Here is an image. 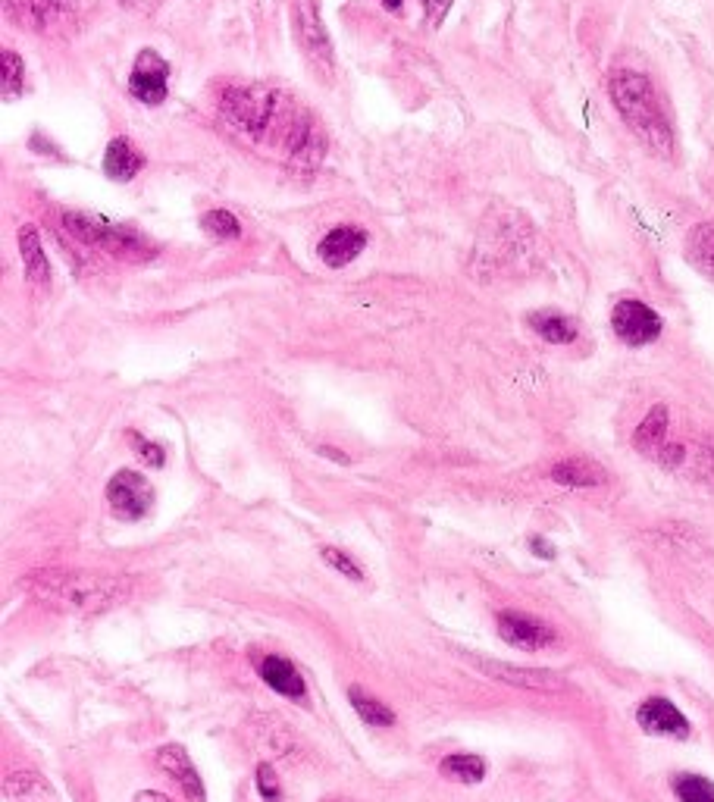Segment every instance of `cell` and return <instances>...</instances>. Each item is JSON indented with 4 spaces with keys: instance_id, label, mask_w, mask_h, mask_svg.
<instances>
[{
    "instance_id": "6da1fadb",
    "label": "cell",
    "mask_w": 714,
    "mask_h": 802,
    "mask_svg": "<svg viewBox=\"0 0 714 802\" xmlns=\"http://www.w3.org/2000/svg\"><path fill=\"white\" fill-rule=\"evenodd\" d=\"M26 589L44 608L88 618L123 602L129 596V580L94 571H38L29 574Z\"/></svg>"
},
{
    "instance_id": "7a4b0ae2",
    "label": "cell",
    "mask_w": 714,
    "mask_h": 802,
    "mask_svg": "<svg viewBox=\"0 0 714 802\" xmlns=\"http://www.w3.org/2000/svg\"><path fill=\"white\" fill-rule=\"evenodd\" d=\"M608 94L617 107V113L624 116V123L639 135V141L649 151H655L658 157H671L674 151V132L668 116H664L658 94L652 88V82L633 73V69H614L608 79Z\"/></svg>"
},
{
    "instance_id": "3957f363",
    "label": "cell",
    "mask_w": 714,
    "mask_h": 802,
    "mask_svg": "<svg viewBox=\"0 0 714 802\" xmlns=\"http://www.w3.org/2000/svg\"><path fill=\"white\" fill-rule=\"evenodd\" d=\"M60 223H63L66 232H73L79 242L104 248L113 257H123V261H148V257L157 254V248L141 232H135L129 226H119V223H110L104 217L82 214V210H66V214L60 217Z\"/></svg>"
},
{
    "instance_id": "277c9868",
    "label": "cell",
    "mask_w": 714,
    "mask_h": 802,
    "mask_svg": "<svg viewBox=\"0 0 714 802\" xmlns=\"http://www.w3.org/2000/svg\"><path fill=\"white\" fill-rule=\"evenodd\" d=\"M282 104V94L267 88V85H235V88H226L223 91V116L229 123H235L242 132H248L251 138H264L276 116L282 113L279 110Z\"/></svg>"
},
{
    "instance_id": "5b68a950",
    "label": "cell",
    "mask_w": 714,
    "mask_h": 802,
    "mask_svg": "<svg viewBox=\"0 0 714 802\" xmlns=\"http://www.w3.org/2000/svg\"><path fill=\"white\" fill-rule=\"evenodd\" d=\"M295 32H298V44L307 54V60H311L323 76H332L336 57H332V41H329V32L323 26L314 0H295Z\"/></svg>"
},
{
    "instance_id": "8992f818",
    "label": "cell",
    "mask_w": 714,
    "mask_h": 802,
    "mask_svg": "<svg viewBox=\"0 0 714 802\" xmlns=\"http://www.w3.org/2000/svg\"><path fill=\"white\" fill-rule=\"evenodd\" d=\"M611 326H614V336L630 348L649 345L661 336V317L649 308V304L633 301V298H624V301L614 304Z\"/></svg>"
},
{
    "instance_id": "52a82bcc",
    "label": "cell",
    "mask_w": 714,
    "mask_h": 802,
    "mask_svg": "<svg viewBox=\"0 0 714 802\" xmlns=\"http://www.w3.org/2000/svg\"><path fill=\"white\" fill-rule=\"evenodd\" d=\"M107 502L119 521H141V517L151 511L154 489L145 477L135 474V470H119L107 483Z\"/></svg>"
},
{
    "instance_id": "ba28073f",
    "label": "cell",
    "mask_w": 714,
    "mask_h": 802,
    "mask_svg": "<svg viewBox=\"0 0 714 802\" xmlns=\"http://www.w3.org/2000/svg\"><path fill=\"white\" fill-rule=\"evenodd\" d=\"M498 636L514 646V649H523V652H539V649H549V646H558V633L552 624H545L533 615H523V611H498Z\"/></svg>"
},
{
    "instance_id": "9c48e42d",
    "label": "cell",
    "mask_w": 714,
    "mask_h": 802,
    "mask_svg": "<svg viewBox=\"0 0 714 802\" xmlns=\"http://www.w3.org/2000/svg\"><path fill=\"white\" fill-rule=\"evenodd\" d=\"M470 662H473V668H480L486 677L511 683V687H520V690H539V693L567 690V680L561 674H555V671H545V668H517V665H508V662H495V658H470Z\"/></svg>"
},
{
    "instance_id": "30bf717a",
    "label": "cell",
    "mask_w": 714,
    "mask_h": 802,
    "mask_svg": "<svg viewBox=\"0 0 714 802\" xmlns=\"http://www.w3.org/2000/svg\"><path fill=\"white\" fill-rule=\"evenodd\" d=\"M132 94L148 107H157L166 101V91H170V63H166L157 51H141L132 76H129Z\"/></svg>"
},
{
    "instance_id": "8fae6325",
    "label": "cell",
    "mask_w": 714,
    "mask_h": 802,
    "mask_svg": "<svg viewBox=\"0 0 714 802\" xmlns=\"http://www.w3.org/2000/svg\"><path fill=\"white\" fill-rule=\"evenodd\" d=\"M285 145H289V157L295 163H304V167H311V163H317L326 154V135L317 126L314 116L307 113V110H301V113L292 116V126H289V138H285Z\"/></svg>"
},
{
    "instance_id": "7c38bea8",
    "label": "cell",
    "mask_w": 714,
    "mask_h": 802,
    "mask_svg": "<svg viewBox=\"0 0 714 802\" xmlns=\"http://www.w3.org/2000/svg\"><path fill=\"white\" fill-rule=\"evenodd\" d=\"M636 721L639 727L652 737H686L689 734V721L680 715V709L674 702L652 696L636 709Z\"/></svg>"
},
{
    "instance_id": "4fadbf2b",
    "label": "cell",
    "mask_w": 714,
    "mask_h": 802,
    "mask_svg": "<svg viewBox=\"0 0 714 802\" xmlns=\"http://www.w3.org/2000/svg\"><path fill=\"white\" fill-rule=\"evenodd\" d=\"M367 248V232L357 226H336L326 232V239L320 242V261L332 270L348 267L357 254Z\"/></svg>"
},
{
    "instance_id": "5bb4252c",
    "label": "cell",
    "mask_w": 714,
    "mask_h": 802,
    "mask_svg": "<svg viewBox=\"0 0 714 802\" xmlns=\"http://www.w3.org/2000/svg\"><path fill=\"white\" fill-rule=\"evenodd\" d=\"M157 765L173 777V781L182 787V793L192 799V802H204L207 799L201 777H198L192 759H188V752L182 746H163V749H157Z\"/></svg>"
},
{
    "instance_id": "9a60e30c",
    "label": "cell",
    "mask_w": 714,
    "mask_h": 802,
    "mask_svg": "<svg viewBox=\"0 0 714 802\" xmlns=\"http://www.w3.org/2000/svg\"><path fill=\"white\" fill-rule=\"evenodd\" d=\"M257 671L264 677V683L270 690H276L279 696L289 699H304V677L298 674V668L292 662H285L279 655H264L257 662Z\"/></svg>"
},
{
    "instance_id": "2e32d148",
    "label": "cell",
    "mask_w": 714,
    "mask_h": 802,
    "mask_svg": "<svg viewBox=\"0 0 714 802\" xmlns=\"http://www.w3.org/2000/svg\"><path fill=\"white\" fill-rule=\"evenodd\" d=\"M141 167H145V157H141L135 148H132V141L129 138H113L110 145H107V154H104V173L113 179V182H129L141 173Z\"/></svg>"
},
{
    "instance_id": "e0dca14e",
    "label": "cell",
    "mask_w": 714,
    "mask_h": 802,
    "mask_svg": "<svg viewBox=\"0 0 714 802\" xmlns=\"http://www.w3.org/2000/svg\"><path fill=\"white\" fill-rule=\"evenodd\" d=\"M4 7L13 22L29 29H47L63 13L60 0H4Z\"/></svg>"
},
{
    "instance_id": "ac0fdd59",
    "label": "cell",
    "mask_w": 714,
    "mask_h": 802,
    "mask_svg": "<svg viewBox=\"0 0 714 802\" xmlns=\"http://www.w3.org/2000/svg\"><path fill=\"white\" fill-rule=\"evenodd\" d=\"M552 480L570 489H586V486H602L608 474L602 470V464H595L589 458H567L552 467Z\"/></svg>"
},
{
    "instance_id": "d6986e66",
    "label": "cell",
    "mask_w": 714,
    "mask_h": 802,
    "mask_svg": "<svg viewBox=\"0 0 714 802\" xmlns=\"http://www.w3.org/2000/svg\"><path fill=\"white\" fill-rule=\"evenodd\" d=\"M19 254H22V264H26V276L38 282V286H47V282H51V267H47V257H44L35 226L19 229Z\"/></svg>"
},
{
    "instance_id": "ffe728a7",
    "label": "cell",
    "mask_w": 714,
    "mask_h": 802,
    "mask_svg": "<svg viewBox=\"0 0 714 802\" xmlns=\"http://www.w3.org/2000/svg\"><path fill=\"white\" fill-rule=\"evenodd\" d=\"M686 257L699 273H705L714 282V226L699 223L686 235Z\"/></svg>"
},
{
    "instance_id": "44dd1931",
    "label": "cell",
    "mask_w": 714,
    "mask_h": 802,
    "mask_svg": "<svg viewBox=\"0 0 714 802\" xmlns=\"http://www.w3.org/2000/svg\"><path fill=\"white\" fill-rule=\"evenodd\" d=\"M664 439H668V408L655 405L646 414V420H642L639 427H636L633 445L639 448V452H646V455H658L661 448H664Z\"/></svg>"
},
{
    "instance_id": "7402d4cb",
    "label": "cell",
    "mask_w": 714,
    "mask_h": 802,
    "mask_svg": "<svg viewBox=\"0 0 714 802\" xmlns=\"http://www.w3.org/2000/svg\"><path fill=\"white\" fill-rule=\"evenodd\" d=\"M530 326L536 329V333L545 342H552V345H567V342L577 339V323L570 320V317H564V314H555V311H536V314H530Z\"/></svg>"
},
{
    "instance_id": "603a6c76",
    "label": "cell",
    "mask_w": 714,
    "mask_h": 802,
    "mask_svg": "<svg viewBox=\"0 0 714 802\" xmlns=\"http://www.w3.org/2000/svg\"><path fill=\"white\" fill-rule=\"evenodd\" d=\"M442 777L448 781H458V784H480L486 777V762L480 756H470V752H458V756H448L442 765H439Z\"/></svg>"
},
{
    "instance_id": "cb8c5ba5",
    "label": "cell",
    "mask_w": 714,
    "mask_h": 802,
    "mask_svg": "<svg viewBox=\"0 0 714 802\" xmlns=\"http://www.w3.org/2000/svg\"><path fill=\"white\" fill-rule=\"evenodd\" d=\"M348 699L354 705L357 718H361L364 724H370V727H392L395 724V712L386 709V705L379 702L376 696H367L361 687H351L348 690Z\"/></svg>"
},
{
    "instance_id": "d4e9b609",
    "label": "cell",
    "mask_w": 714,
    "mask_h": 802,
    "mask_svg": "<svg viewBox=\"0 0 714 802\" xmlns=\"http://www.w3.org/2000/svg\"><path fill=\"white\" fill-rule=\"evenodd\" d=\"M674 793L680 802H714V784L699 774H677Z\"/></svg>"
},
{
    "instance_id": "484cf974",
    "label": "cell",
    "mask_w": 714,
    "mask_h": 802,
    "mask_svg": "<svg viewBox=\"0 0 714 802\" xmlns=\"http://www.w3.org/2000/svg\"><path fill=\"white\" fill-rule=\"evenodd\" d=\"M0 88H4V101H13L22 94V57L13 51L0 54Z\"/></svg>"
},
{
    "instance_id": "4316f807",
    "label": "cell",
    "mask_w": 714,
    "mask_h": 802,
    "mask_svg": "<svg viewBox=\"0 0 714 802\" xmlns=\"http://www.w3.org/2000/svg\"><path fill=\"white\" fill-rule=\"evenodd\" d=\"M201 229L210 235V239H238L242 235V226H238V220L229 214V210H207L204 220H201Z\"/></svg>"
},
{
    "instance_id": "83f0119b",
    "label": "cell",
    "mask_w": 714,
    "mask_h": 802,
    "mask_svg": "<svg viewBox=\"0 0 714 802\" xmlns=\"http://www.w3.org/2000/svg\"><path fill=\"white\" fill-rule=\"evenodd\" d=\"M323 558L332 564V568H336L339 574H345L348 580H354V583H361L364 580V571L357 568V561L354 558H348L345 552H339V549H332V546H326L323 549Z\"/></svg>"
},
{
    "instance_id": "f1b7e54d",
    "label": "cell",
    "mask_w": 714,
    "mask_h": 802,
    "mask_svg": "<svg viewBox=\"0 0 714 802\" xmlns=\"http://www.w3.org/2000/svg\"><path fill=\"white\" fill-rule=\"evenodd\" d=\"M257 790L264 796V802H279L282 799V787H279V777L270 765H257Z\"/></svg>"
},
{
    "instance_id": "f546056e",
    "label": "cell",
    "mask_w": 714,
    "mask_h": 802,
    "mask_svg": "<svg viewBox=\"0 0 714 802\" xmlns=\"http://www.w3.org/2000/svg\"><path fill=\"white\" fill-rule=\"evenodd\" d=\"M129 439H132V445H135V452H138L141 461L151 464V467H163L166 452H163L160 445H154V442H148V439H141V436H135V433H129Z\"/></svg>"
},
{
    "instance_id": "4dcf8cb0",
    "label": "cell",
    "mask_w": 714,
    "mask_h": 802,
    "mask_svg": "<svg viewBox=\"0 0 714 802\" xmlns=\"http://www.w3.org/2000/svg\"><path fill=\"white\" fill-rule=\"evenodd\" d=\"M4 790H7V796H26L29 790H44V784H41V777L38 774H10L7 777V784H4Z\"/></svg>"
},
{
    "instance_id": "1f68e13d",
    "label": "cell",
    "mask_w": 714,
    "mask_h": 802,
    "mask_svg": "<svg viewBox=\"0 0 714 802\" xmlns=\"http://www.w3.org/2000/svg\"><path fill=\"white\" fill-rule=\"evenodd\" d=\"M423 7H426V13H430L433 26H442L445 13L451 10V0H423Z\"/></svg>"
},
{
    "instance_id": "d6a6232c",
    "label": "cell",
    "mask_w": 714,
    "mask_h": 802,
    "mask_svg": "<svg viewBox=\"0 0 714 802\" xmlns=\"http://www.w3.org/2000/svg\"><path fill=\"white\" fill-rule=\"evenodd\" d=\"M119 4H123L129 13H138V16H151L163 0H119Z\"/></svg>"
},
{
    "instance_id": "836d02e7",
    "label": "cell",
    "mask_w": 714,
    "mask_h": 802,
    "mask_svg": "<svg viewBox=\"0 0 714 802\" xmlns=\"http://www.w3.org/2000/svg\"><path fill=\"white\" fill-rule=\"evenodd\" d=\"M530 546H533V552H536V555H542V558H552V555H555V549L549 546V542H542L539 536H533Z\"/></svg>"
},
{
    "instance_id": "e575fe53",
    "label": "cell",
    "mask_w": 714,
    "mask_h": 802,
    "mask_svg": "<svg viewBox=\"0 0 714 802\" xmlns=\"http://www.w3.org/2000/svg\"><path fill=\"white\" fill-rule=\"evenodd\" d=\"M135 802H170V799H166L163 793H154V790H145V793H138V796H135Z\"/></svg>"
},
{
    "instance_id": "d590c367",
    "label": "cell",
    "mask_w": 714,
    "mask_h": 802,
    "mask_svg": "<svg viewBox=\"0 0 714 802\" xmlns=\"http://www.w3.org/2000/svg\"><path fill=\"white\" fill-rule=\"evenodd\" d=\"M383 4H386L389 10H401V7H404V0H383Z\"/></svg>"
},
{
    "instance_id": "8d00e7d4",
    "label": "cell",
    "mask_w": 714,
    "mask_h": 802,
    "mask_svg": "<svg viewBox=\"0 0 714 802\" xmlns=\"http://www.w3.org/2000/svg\"><path fill=\"white\" fill-rule=\"evenodd\" d=\"M326 802H345V799H326Z\"/></svg>"
}]
</instances>
